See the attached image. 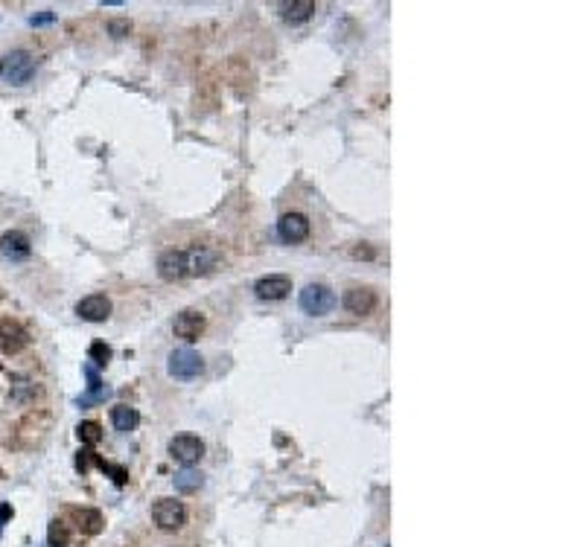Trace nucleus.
Segmentation results:
<instances>
[{"label":"nucleus","instance_id":"obj_15","mask_svg":"<svg viewBox=\"0 0 583 547\" xmlns=\"http://www.w3.org/2000/svg\"><path fill=\"white\" fill-rule=\"evenodd\" d=\"M312 15H315L312 0H292V4H280V18H283L286 24H292V27L307 24Z\"/></svg>","mask_w":583,"mask_h":547},{"label":"nucleus","instance_id":"obj_22","mask_svg":"<svg viewBox=\"0 0 583 547\" xmlns=\"http://www.w3.org/2000/svg\"><path fill=\"white\" fill-rule=\"evenodd\" d=\"M53 20H56L53 12H41V15H32V18H30V24H32V27H44V24H53Z\"/></svg>","mask_w":583,"mask_h":547},{"label":"nucleus","instance_id":"obj_25","mask_svg":"<svg viewBox=\"0 0 583 547\" xmlns=\"http://www.w3.org/2000/svg\"><path fill=\"white\" fill-rule=\"evenodd\" d=\"M353 256H356V259H362V256H364V259H374V251H371V248H356Z\"/></svg>","mask_w":583,"mask_h":547},{"label":"nucleus","instance_id":"obj_10","mask_svg":"<svg viewBox=\"0 0 583 547\" xmlns=\"http://www.w3.org/2000/svg\"><path fill=\"white\" fill-rule=\"evenodd\" d=\"M184 251H187V271L190 274H210L219 265V251L210 245H192Z\"/></svg>","mask_w":583,"mask_h":547},{"label":"nucleus","instance_id":"obj_6","mask_svg":"<svg viewBox=\"0 0 583 547\" xmlns=\"http://www.w3.org/2000/svg\"><path fill=\"white\" fill-rule=\"evenodd\" d=\"M309 230H312L309 218H307L304 213H297V210L283 213V215L277 218V236L283 239L286 245H300V242H307V239H309Z\"/></svg>","mask_w":583,"mask_h":547},{"label":"nucleus","instance_id":"obj_24","mask_svg":"<svg viewBox=\"0 0 583 547\" xmlns=\"http://www.w3.org/2000/svg\"><path fill=\"white\" fill-rule=\"evenodd\" d=\"M9 515H12V507L9 504H0V530L6 527V521H9Z\"/></svg>","mask_w":583,"mask_h":547},{"label":"nucleus","instance_id":"obj_12","mask_svg":"<svg viewBox=\"0 0 583 547\" xmlns=\"http://www.w3.org/2000/svg\"><path fill=\"white\" fill-rule=\"evenodd\" d=\"M292 291V279L286 274H269L254 282V294L260 300H283Z\"/></svg>","mask_w":583,"mask_h":547},{"label":"nucleus","instance_id":"obj_9","mask_svg":"<svg viewBox=\"0 0 583 547\" xmlns=\"http://www.w3.org/2000/svg\"><path fill=\"white\" fill-rule=\"evenodd\" d=\"M341 303H344V309H348L350 315L364 317V315H371V312L376 309L379 297H376V291L368 289V286H356V289H348V291H344Z\"/></svg>","mask_w":583,"mask_h":547},{"label":"nucleus","instance_id":"obj_20","mask_svg":"<svg viewBox=\"0 0 583 547\" xmlns=\"http://www.w3.org/2000/svg\"><path fill=\"white\" fill-rule=\"evenodd\" d=\"M47 539H50V547H64V544H68V539H70V527H68V521L56 518V521L50 524V533H47Z\"/></svg>","mask_w":583,"mask_h":547},{"label":"nucleus","instance_id":"obj_13","mask_svg":"<svg viewBox=\"0 0 583 547\" xmlns=\"http://www.w3.org/2000/svg\"><path fill=\"white\" fill-rule=\"evenodd\" d=\"M0 253H4L6 259H12V262L27 259V256L32 253L30 236H27L24 230H6L4 236H0Z\"/></svg>","mask_w":583,"mask_h":547},{"label":"nucleus","instance_id":"obj_19","mask_svg":"<svg viewBox=\"0 0 583 547\" xmlns=\"http://www.w3.org/2000/svg\"><path fill=\"white\" fill-rule=\"evenodd\" d=\"M76 434H79V440H82L85 446H97V443L102 440V425L94 422V420H85V422H79Z\"/></svg>","mask_w":583,"mask_h":547},{"label":"nucleus","instance_id":"obj_11","mask_svg":"<svg viewBox=\"0 0 583 547\" xmlns=\"http://www.w3.org/2000/svg\"><path fill=\"white\" fill-rule=\"evenodd\" d=\"M76 315L82 320H88V323H102L111 317V300H108L105 294H88V297H82L76 303Z\"/></svg>","mask_w":583,"mask_h":547},{"label":"nucleus","instance_id":"obj_14","mask_svg":"<svg viewBox=\"0 0 583 547\" xmlns=\"http://www.w3.org/2000/svg\"><path fill=\"white\" fill-rule=\"evenodd\" d=\"M27 344H30V335H27L24 326L15 323V320H0V349H4L6 356L20 353Z\"/></svg>","mask_w":583,"mask_h":547},{"label":"nucleus","instance_id":"obj_5","mask_svg":"<svg viewBox=\"0 0 583 547\" xmlns=\"http://www.w3.org/2000/svg\"><path fill=\"white\" fill-rule=\"evenodd\" d=\"M169 457L181 466H196L204 457V440L196 434H178L169 440Z\"/></svg>","mask_w":583,"mask_h":547},{"label":"nucleus","instance_id":"obj_17","mask_svg":"<svg viewBox=\"0 0 583 547\" xmlns=\"http://www.w3.org/2000/svg\"><path fill=\"white\" fill-rule=\"evenodd\" d=\"M202 486V472L192 469V466H184L178 474H176V489L178 492H196Z\"/></svg>","mask_w":583,"mask_h":547},{"label":"nucleus","instance_id":"obj_4","mask_svg":"<svg viewBox=\"0 0 583 547\" xmlns=\"http://www.w3.org/2000/svg\"><path fill=\"white\" fill-rule=\"evenodd\" d=\"M0 76L6 84H27L35 76V58L27 50H15L0 61Z\"/></svg>","mask_w":583,"mask_h":547},{"label":"nucleus","instance_id":"obj_21","mask_svg":"<svg viewBox=\"0 0 583 547\" xmlns=\"http://www.w3.org/2000/svg\"><path fill=\"white\" fill-rule=\"evenodd\" d=\"M88 358H91L97 367H105L108 361H111V346L102 344V341H94L91 349H88Z\"/></svg>","mask_w":583,"mask_h":547},{"label":"nucleus","instance_id":"obj_3","mask_svg":"<svg viewBox=\"0 0 583 547\" xmlns=\"http://www.w3.org/2000/svg\"><path fill=\"white\" fill-rule=\"evenodd\" d=\"M152 521L158 524V530L176 533L187 524V507L176 498H158L152 507Z\"/></svg>","mask_w":583,"mask_h":547},{"label":"nucleus","instance_id":"obj_2","mask_svg":"<svg viewBox=\"0 0 583 547\" xmlns=\"http://www.w3.org/2000/svg\"><path fill=\"white\" fill-rule=\"evenodd\" d=\"M297 303L307 315L324 317L336 309V291L330 286H324V282H309V286H304V291H300Z\"/></svg>","mask_w":583,"mask_h":547},{"label":"nucleus","instance_id":"obj_8","mask_svg":"<svg viewBox=\"0 0 583 547\" xmlns=\"http://www.w3.org/2000/svg\"><path fill=\"white\" fill-rule=\"evenodd\" d=\"M158 274H161V279H166V282H176V279L190 277V271H187V251H184V248H169V251H164V253L158 256Z\"/></svg>","mask_w":583,"mask_h":547},{"label":"nucleus","instance_id":"obj_16","mask_svg":"<svg viewBox=\"0 0 583 547\" xmlns=\"http://www.w3.org/2000/svg\"><path fill=\"white\" fill-rule=\"evenodd\" d=\"M111 425H114V431H120V434H132V431L140 425L137 408H132V405H114V408H111Z\"/></svg>","mask_w":583,"mask_h":547},{"label":"nucleus","instance_id":"obj_18","mask_svg":"<svg viewBox=\"0 0 583 547\" xmlns=\"http://www.w3.org/2000/svg\"><path fill=\"white\" fill-rule=\"evenodd\" d=\"M76 518H79V530L82 533L97 536L102 530V515L97 510H76Z\"/></svg>","mask_w":583,"mask_h":547},{"label":"nucleus","instance_id":"obj_7","mask_svg":"<svg viewBox=\"0 0 583 547\" xmlns=\"http://www.w3.org/2000/svg\"><path fill=\"white\" fill-rule=\"evenodd\" d=\"M204 326H207L204 312L184 309V312L176 315V320H172V332H176V338H181V341H199V335L204 332Z\"/></svg>","mask_w":583,"mask_h":547},{"label":"nucleus","instance_id":"obj_23","mask_svg":"<svg viewBox=\"0 0 583 547\" xmlns=\"http://www.w3.org/2000/svg\"><path fill=\"white\" fill-rule=\"evenodd\" d=\"M108 30H111V32L120 38V32H128V24H125V20H111V24H108Z\"/></svg>","mask_w":583,"mask_h":547},{"label":"nucleus","instance_id":"obj_1","mask_svg":"<svg viewBox=\"0 0 583 547\" xmlns=\"http://www.w3.org/2000/svg\"><path fill=\"white\" fill-rule=\"evenodd\" d=\"M166 370H169V376H172V379L190 382V379H196V376L204 373V358L196 353V349L178 346V349H172V353H169V358H166Z\"/></svg>","mask_w":583,"mask_h":547}]
</instances>
